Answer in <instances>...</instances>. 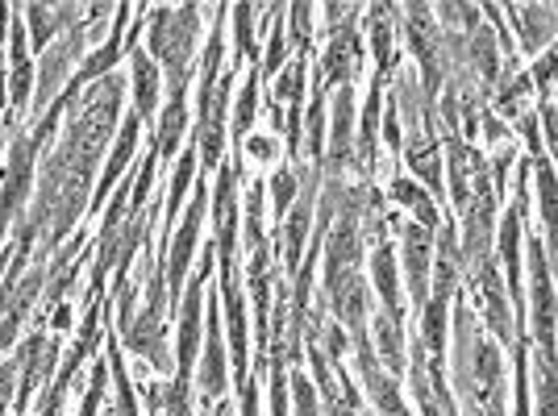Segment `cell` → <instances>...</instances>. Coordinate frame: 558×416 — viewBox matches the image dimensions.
I'll return each mask as SVG.
<instances>
[{
	"mask_svg": "<svg viewBox=\"0 0 558 416\" xmlns=\"http://www.w3.org/2000/svg\"><path fill=\"white\" fill-rule=\"evenodd\" d=\"M201 4H163L150 9V50L167 68V88H187V71H192V54L201 42Z\"/></svg>",
	"mask_w": 558,
	"mask_h": 416,
	"instance_id": "6da1fadb",
	"label": "cell"
},
{
	"mask_svg": "<svg viewBox=\"0 0 558 416\" xmlns=\"http://www.w3.org/2000/svg\"><path fill=\"white\" fill-rule=\"evenodd\" d=\"M530 175H534V159L521 162L517 171V200L500 217V262H505V287H509V301L517 308V338H525V292H521V230H525V208H530Z\"/></svg>",
	"mask_w": 558,
	"mask_h": 416,
	"instance_id": "7a4b0ae2",
	"label": "cell"
},
{
	"mask_svg": "<svg viewBox=\"0 0 558 416\" xmlns=\"http://www.w3.org/2000/svg\"><path fill=\"white\" fill-rule=\"evenodd\" d=\"M84 47H88V22L80 17V22L68 25V29L47 47V54H43L38 75H34V105H29V113L43 117L50 105H54V93L68 88V75H71V68L84 59Z\"/></svg>",
	"mask_w": 558,
	"mask_h": 416,
	"instance_id": "3957f363",
	"label": "cell"
},
{
	"mask_svg": "<svg viewBox=\"0 0 558 416\" xmlns=\"http://www.w3.org/2000/svg\"><path fill=\"white\" fill-rule=\"evenodd\" d=\"M205 212H209V187H205V180H201L196 192H192V200H187L184 217H180V230L171 233V246H159V255H163L167 301L171 304H180V292H184V283H187V267H192L196 242H201Z\"/></svg>",
	"mask_w": 558,
	"mask_h": 416,
	"instance_id": "277c9868",
	"label": "cell"
},
{
	"mask_svg": "<svg viewBox=\"0 0 558 416\" xmlns=\"http://www.w3.org/2000/svg\"><path fill=\"white\" fill-rule=\"evenodd\" d=\"M238 159L217 167V187H213V225H217V267H221V287H238V267H233V246H238Z\"/></svg>",
	"mask_w": 558,
	"mask_h": 416,
	"instance_id": "5b68a950",
	"label": "cell"
},
{
	"mask_svg": "<svg viewBox=\"0 0 558 416\" xmlns=\"http://www.w3.org/2000/svg\"><path fill=\"white\" fill-rule=\"evenodd\" d=\"M530 287H534V338L537 354L555 358V283H550V255L530 233Z\"/></svg>",
	"mask_w": 558,
	"mask_h": 416,
	"instance_id": "8992f818",
	"label": "cell"
},
{
	"mask_svg": "<svg viewBox=\"0 0 558 416\" xmlns=\"http://www.w3.org/2000/svg\"><path fill=\"white\" fill-rule=\"evenodd\" d=\"M392 230L400 233V262L409 271V296L413 304H425L429 296V267H434V233L421 230L417 221H404V217H388Z\"/></svg>",
	"mask_w": 558,
	"mask_h": 416,
	"instance_id": "52a82bcc",
	"label": "cell"
},
{
	"mask_svg": "<svg viewBox=\"0 0 558 416\" xmlns=\"http://www.w3.org/2000/svg\"><path fill=\"white\" fill-rule=\"evenodd\" d=\"M350 338H354V363H359V375H363V383H367L372 404L384 416H409V404L400 400V388H396L392 375L379 367V358H375L367 333H350Z\"/></svg>",
	"mask_w": 558,
	"mask_h": 416,
	"instance_id": "ba28073f",
	"label": "cell"
},
{
	"mask_svg": "<svg viewBox=\"0 0 558 416\" xmlns=\"http://www.w3.org/2000/svg\"><path fill=\"white\" fill-rule=\"evenodd\" d=\"M54 358H59V338L29 333L22 342V379H17V395H13L17 416H29V400L47 383V375L54 370Z\"/></svg>",
	"mask_w": 558,
	"mask_h": 416,
	"instance_id": "9c48e42d",
	"label": "cell"
},
{
	"mask_svg": "<svg viewBox=\"0 0 558 416\" xmlns=\"http://www.w3.org/2000/svg\"><path fill=\"white\" fill-rule=\"evenodd\" d=\"M359 68H363V38H359V25L354 22L333 25V29H329L326 54H322V84H342V88H347V79Z\"/></svg>",
	"mask_w": 558,
	"mask_h": 416,
	"instance_id": "30bf717a",
	"label": "cell"
},
{
	"mask_svg": "<svg viewBox=\"0 0 558 416\" xmlns=\"http://www.w3.org/2000/svg\"><path fill=\"white\" fill-rule=\"evenodd\" d=\"M9 59H13V79H9V117L17 121L34 105V54L25 42V22L9 25Z\"/></svg>",
	"mask_w": 558,
	"mask_h": 416,
	"instance_id": "8fae6325",
	"label": "cell"
},
{
	"mask_svg": "<svg viewBox=\"0 0 558 416\" xmlns=\"http://www.w3.org/2000/svg\"><path fill=\"white\" fill-rule=\"evenodd\" d=\"M138 138H142V117H138V113H130L125 121H121V134H117L113 155H109V162H105V171H100V180H96V187H93V200H88V212H100V205L109 200V192H113L117 180L125 175V167H130V159H134V150H138Z\"/></svg>",
	"mask_w": 558,
	"mask_h": 416,
	"instance_id": "7c38bea8",
	"label": "cell"
},
{
	"mask_svg": "<svg viewBox=\"0 0 558 416\" xmlns=\"http://www.w3.org/2000/svg\"><path fill=\"white\" fill-rule=\"evenodd\" d=\"M217 321H221V313H217V304H209V346H205V363H201V408L217 404L230 388V370H226L230 354L221 346V325Z\"/></svg>",
	"mask_w": 558,
	"mask_h": 416,
	"instance_id": "4fadbf2b",
	"label": "cell"
},
{
	"mask_svg": "<svg viewBox=\"0 0 558 416\" xmlns=\"http://www.w3.org/2000/svg\"><path fill=\"white\" fill-rule=\"evenodd\" d=\"M329 180L354 167V88H342L333 100V138H329Z\"/></svg>",
	"mask_w": 558,
	"mask_h": 416,
	"instance_id": "5bb4252c",
	"label": "cell"
},
{
	"mask_svg": "<svg viewBox=\"0 0 558 416\" xmlns=\"http://www.w3.org/2000/svg\"><path fill=\"white\" fill-rule=\"evenodd\" d=\"M475 283H480V301H484V317H488V329L492 338L500 342V346H509L512 338H517V329H512V313L509 304H505V296H500V276H496V267L492 262H484L480 271H475Z\"/></svg>",
	"mask_w": 558,
	"mask_h": 416,
	"instance_id": "9a60e30c",
	"label": "cell"
},
{
	"mask_svg": "<svg viewBox=\"0 0 558 416\" xmlns=\"http://www.w3.org/2000/svg\"><path fill=\"white\" fill-rule=\"evenodd\" d=\"M125 59H130V71H134V113L146 121L159 109V93H163V75H159V63L138 47H125Z\"/></svg>",
	"mask_w": 558,
	"mask_h": 416,
	"instance_id": "2e32d148",
	"label": "cell"
},
{
	"mask_svg": "<svg viewBox=\"0 0 558 416\" xmlns=\"http://www.w3.org/2000/svg\"><path fill=\"white\" fill-rule=\"evenodd\" d=\"M372 279H375V292L384 301V317L388 321H404V304H400V279H396V255L388 242H375V255H372Z\"/></svg>",
	"mask_w": 558,
	"mask_h": 416,
	"instance_id": "e0dca14e",
	"label": "cell"
},
{
	"mask_svg": "<svg viewBox=\"0 0 558 416\" xmlns=\"http://www.w3.org/2000/svg\"><path fill=\"white\" fill-rule=\"evenodd\" d=\"M187 130V88H167V109L159 117V134H155V155L171 159L180 150V138Z\"/></svg>",
	"mask_w": 558,
	"mask_h": 416,
	"instance_id": "ac0fdd59",
	"label": "cell"
},
{
	"mask_svg": "<svg viewBox=\"0 0 558 416\" xmlns=\"http://www.w3.org/2000/svg\"><path fill=\"white\" fill-rule=\"evenodd\" d=\"M505 13H509L512 25L521 29V47L530 50V54L542 47H550V38H555V22H550L555 9H550V4H537V9H530V4H509Z\"/></svg>",
	"mask_w": 558,
	"mask_h": 416,
	"instance_id": "d6986e66",
	"label": "cell"
},
{
	"mask_svg": "<svg viewBox=\"0 0 558 416\" xmlns=\"http://www.w3.org/2000/svg\"><path fill=\"white\" fill-rule=\"evenodd\" d=\"M446 159H450V200H454V212L463 217V208L471 205V167H475V150L466 146L459 134L446 138Z\"/></svg>",
	"mask_w": 558,
	"mask_h": 416,
	"instance_id": "ffe728a7",
	"label": "cell"
},
{
	"mask_svg": "<svg viewBox=\"0 0 558 416\" xmlns=\"http://www.w3.org/2000/svg\"><path fill=\"white\" fill-rule=\"evenodd\" d=\"M388 196H392L396 205L413 208L417 212V225L429 233H438V225H442V212H438V205H434V196L425 192V187H417L409 175H396L392 184H388Z\"/></svg>",
	"mask_w": 558,
	"mask_h": 416,
	"instance_id": "44dd1931",
	"label": "cell"
},
{
	"mask_svg": "<svg viewBox=\"0 0 558 416\" xmlns=\"http://www.w3.org/2000/svg\"><path fill=\"white\" fill-rule=\"evenodd\" d=\"M404 159H409V167L425 180V192H429V196H442L446 180H442V146H438V138L409 142V155H404Z\"/></svg>",
	"mask_w": 558,
	"mask_h": 416,
	"instance_id": "7402d4cb",
	"label": "cell"
},
{
	"mask_svg": "<svg viewBox=\"0 0 558 416\" xmlns=\"http://www.w3.org/2000/svg\"><path fill=\"white\" fill-rule=\"evenodd\" d=\"M396 9L392 4H372L367 9V34H372V54H375V68H379V75H388V68H392V29L400 22H388Z\"/></svg>",
	"mask_w": 558,
	"mask_h": 416,
	"instance_id": "603a6c76",
	"label": "cell"
},
{
	"mask_svg": "<svg viewBox=\"0 0 558 416\" xmlns=\"http://www.w3.org/2000/svg\"><path fill=\"white\" fill-rule=\"evenodd\" d=\"M304 150H308V155H304V167H308V171H317V175H322V159H326V93H322V88H317V93H313V105H308V121H304Z\"/></svg>",
	"mask_w": 558,
	"mask_h": 416,
	"instance_id": "cb8c5ba5",
	"label": "cell"
},
{
	"mask_svg": "<svg viewBox=\"0 0 558 416\" xmlns=\"http://www.w3.org/2000/svg\"><path fill=\"white\" fill-rule=\"evenodd\" d=\"M375 358L388 367V375H400L404 370V333H400V325L388 321V317H375Z\"/></svg>",
	"mask_w": 558,
	"mask_h": 416,
	"instance_id": "d4e9b609",
	"label": "cell"
},
{
	"mask_svg": "<svg viewBox=\"0 0 558 416\" xmlns=\"http://www.w3.org/2000/svg\"><path fill=\"white\" fill-rule=\"evenodd\" d=\"M384 75L375 71V84L372 93H367V105H363V121H359V155L367 162V175H372L375 167V134H379V105H384Z\"/></svg>",
	"mask_w": 558,
	"mask_h": 416,
	"instance_id": "484cf974",
	"label": "cell"
},
{
	"mask_svg": "<svg viewBox=\"0 0 558 416\" xmlns=\"http://www.w3.org/2000/svg\"><path fill=\"white\" fill-rule=\"evenodd\" d=\"M109 375L117 383V408L109 416H138V400H134V379L125 370V358H121V342H109Z\"/></svg>",
	"mask_w": 558,
	"mask_h": 416,
	"instance_id": "4316f807",
	"label": "cell"
},
{
	"mask_svg": "<svg viewBox=\"0 0 558 416\" xmlns=\"http://www.w3.org/2000/svg\"><path fill=\"white\" fill-rule=\"evenodd\" d=\"M258 9L255 4H233L230 9V17H233V42H238V54H233V75L242 71V63H251L255 59V17Z\"/></svg>",
	"mask_w": 558,
	"mask_h": 416,
	"instance_id": "83f0119b",
	"label": "cell"
},
{
	"mask_svg": "<svg viewBox=\"0 0 558 416\" xmlns=\"http://www.w3.org/2000/svg\"><path fill=\"white\" fill-rule=\"evenodd\" d=\"M196 146H187L184 155H180V162H175V175H171V192H167V230H171V221L180 217V208H184V196L187 187H192V175H196ZM163 230V233H167Z\"/></svg>",
	"mask_w": 558,
	"mask_h": 416,
	"instance_id": "f1b7e54d",
	"label": "cell"
},
{
	"mask_svg": "<svg viewBox=\"0 0 558 416\" xmlns=\"http://www.w3.org/2000/svg\"><path fill=\"white\" fill-rule=\"evenodd\" d=\"M25 34H34V54H47V47L59 38V17L50 4H25Z\"/></svg>",
	"mask_w": 558,
	"mask_h": 416,
	"instance_id": "f546056e",
	"label": "cell"
},
{
	"mask_svg": "<svg viewBox=\"0 0 558 416\" xmlns=\"http://www.w3.org/2000/svg\"><path fill=\"white\" fill-rule=\"evenodd\" d=\"M255 109H258V68H251L246 84H242V96L233 105V146L251 138V125H255Z\"/></svg>",
	"mask_w": 558,
	"mask_h": 416,
	"instance_id": "4dcf8cb0",
	"label": "cell"
},
{
	"mask_svg": "<svg viewBox=\"0 0 558 416\" xmlns=\"http://www.w3.org/2000/svg\"><path fill=\"white\" fill-rule=\"evenodd\" d=\"M537 167V196H542V225H546V250H555V162L534 159Z\"/></svg>",
	"mask_w": 558,
	"mask_h": 416,
	"instance_id": "1f68e13d",
	"label": "cell"
},
{
	"mask_svg": "<svg viewBox=\"0 0 558 416\" xmlns=\"http://www.w3.org/2000/svg\"><path fill=\"white\" fill-rule=\"evenodd\" d=\"M283 9L279 4H271V42H267V59L258 63V79H271V75H279V68H283V59H288V38H283Z\"/></svg>",
	"mask_w": 558,
	"mask_h": 416,
	"instance_id": "d6a6232c",
	"label": "cell"
},
{
	"mask_svg": "<svg viewBox=\"0 0 558 416\" xmlns=\"http://www.w3.org/2000/svg\"><path fill=\"white\" fill-rule=\"evenodd\" d=\"M304 75H308V63H304V54H296L288 68H283V75H279V88H276V100H283L288 109L292 105H301L304 96Z\"/></svg>",
	"mask_w": 558,
	"mask_h": 416,
	"instance_id": "836d02e7",
	"label": "cell"
},
{
	"mask_svg": "<svg viewBox=\"0 0 558 416\" xmlns=\"http://www.w3.org/2000/svg\"><path fill=\"white\" fill-rule=\"evenodd\" d=\"M296 196H301V180H296V171H292V167H279L276 175H271V200H276L279 221L288 217V208L296 205Z\"/></svg>",
	"mask_w": 558,
	"mask_h": 416,
	"instance_id": "e575fe53",
	"label": "cell"
},
{
	"mask_svg": "<svg viewBox=\"0 0 558 416\" xmlns=\"http://www.w3.org/2000/svg\"><path fill=\"white\" fill-rule=\"evenodd\" d=\"M537 416H555V358L537 354Z\"/></svg>",
	"mask_w": 558,
	"mask_h": 416,
	"instance_id": "d590c367",
	"label": "cell"
},
{
	"mask_svg": "<svg viewBox=\"0 0 558 416\" xmlns=\"http://www.w3.org/2000/svg\"><path fill=\"white\" fill-rule=\"evenodd\" d=\"M105 395H109V363L100 358L93 367V379H88V392H84V404H80V416H96L100 413V404H105Z\"/></svg>",
	"mask_w": 558,
	"mask_h": 416,
	"instance_id": "8d00e7d4",
	"label": "cell"
},
{
	"mask_svg": "<svg viewBox=\"0 0 558 416\" xmlns=\"http://www.w3.org/2000/svg\"><path fill=\"white\" fill-rule=\"evenodd\" d=\"M288 395H292L296 416H317V392H313V383L304 379L301 370H292V375H288Z\"/></svg>",
	"mask_w": 558,
	"mask_h": 416,
	"instance_id": "74e56055",
	"label": "cell"
},
{
	"mask_svg": "<svg viewBox=\"0 0 558 416\" xmlns=\"http://www.w3.org/2000/svg\"><path fill=\"white\" fill-rule=\"evenodd\" d=\"M288 17H292V42L301 50H308V38H313V4H292L288 9Z\"/></svg>",
	"mask_w": 558,
	"mask_h": 416,
	"instance_id": "f35d334b",
	"label": "cell"
},
{
	"mask_svg": "<svg viewBox=\"0 0 558 416\" xmlns=\"http://www.w3.org/2000/svg\"><path fill=\"white\" fill-rule=\"evenodd\" d=\"M379 125H384V138H388V146H392V150H400V146H404V130H400V113H396L392 100H388V113L379 117Z\"/></svg>",
	"mask_w": 558,
	"mask_h": 416,
	"instance_id": "ab89813d",
	"label": "cell"
},
{
	"mask_svg": "<svg viewBox=\"0 0 558 416\" xmlns=\"http://www.w3.org/2000/svg\"><path fill=\"white\" fill-rule=\"evenodd\" d=\"M322 342H326V354H333V363L347 354V329L342 325H326L322 329Z\"/></svg>",
	"mask_w": 558,
	"mask_h": 416,
	"instance_id": "60d3db41",
	"label": "cell"
},
{
	"mask_svg": "<svg viewBox=\"0 0 558 416\" xmlns=\"http://www.w3.org/2000/svg\"><path fill=\"white\" fill-rule=\"evenodd\" d=\"M534 79H537V93L550 96V79H555V54H542V59H537L534 75H530V84H534Z\"/></svg>",
	"mask_w": 558,
	"mask_h": 416,
	"instance_id": "b9f144b4",
	"label": "cell"
},
{
	"mask_svg": "<svg viewBox=\"0 0 558 416\" xmlns=\"http://www.w3.org/2000/svg\"><path fill=\"white\" fill-rule=\"evenodd\" d=\"M242 146H246V150H251V155H255L258 162H271V159L279 155L276 138H263V134H258V138H246Z\"/></svg>",
	"mask_w": 558,
	"mask_h": 416,
	"instance_id": "7bdbcfd3",
	"label": "cell"
},
{
	"mask_svg": "<svg viewBox=\"0 0 558 416\" xmlns=\"http://www.w3.org/2000/svg\"><path fill=\"white\" fill-rule=\"evenodd\" d=\"M480 121H484V134H488L492 146H496V142H509V138H512V134H509V125H505V121H500V117H496V113H484V117H480Z\"/></svg>",
	"mask_w": 558,
	"mask_h": 416,
	"instance_id": "ee69618b",
	"label": "cell"
},
{
	"mask_svg": "<svg viewBox=\"0 0 558 416\" xmlns=\"http://www.w3.org/2000/svg\"><path fill=\"white\" fill-rule=\"evenodd\" d=\"M242 416H258V383L255 379L242 383Z\"/></svg>",
	"mask_w": 558,
	"mask_h": 416,
	"instance_id": "f6af8a7d",
	"label": "cell"
},
{
	"mask_svg": "<svg viewBox=\"0 0 558 416\" xmlns=\"http://www.w3.org/2000/svg\"><path fill=\"white\" fill-rule=\"evenodd\" d=\"M50 329H54V333H63V329H71V304H54V317H50Z\"/></svg>",
	"mask_w": 558,
	"mask_h": 416,
	"instance_id": "bcb514c9",
	"label": "cell"
},
{
	"mask_svg": "<svg viewBox=\"0 0 558 416\" xmlns=\"http://www.w3.org/2000/svg\"><path fill=\"white\" fill-rule=\"evenodd\" d=\"M217 416H233V408H230V404H221V408H217Z\"/></svg>",
	"mask_w": 558,
	"mask_h": 416,
	"instance_id": "7dc6e473",
	"label": "cell"
},
{
	"mask_svg": "<svg viewBox=\"0 0 558 416\" xmlns=\"http://www.w3.org/2000/svg\"><path fill=\"white\" fill-rule=\"evenodd\" d=\"M13 255V250H0V271H4V258Z\"/></svg>",
	"mask_w": 558,
	"mask_h": 416,
	"instance_id": "c3c4849f",
	"label": "cell"
},
{
	"mask_svg": "<svg viewBox=\"0 0 558 416\" xmlns=\"http://www.w3.org/2000/svg\"><path fill=\"white\" fill-rule=\"evenodd\" d=\"M0 146H4V134H0Z\"/></svg>",
	"mask_w": 558,
	"mask_h": 416,
	"instance_id": "681fc988",
	"label": "cell"
}]
</instances>
